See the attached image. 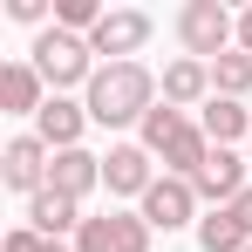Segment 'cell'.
Segmentation results:
<instances>
[{
	"label": "cell",
	"instance_id": "6",
	"mask_svg": "<svg viewBox=\"0 0 252 252\" xmlns=\"http://www.w3.org/2000/svg\"><path fill=\"white\" fill-rule=\"evenodd\" d=\"M143 218H150V232H184V225H191V232H198V218H205V198H198V191H191V177H157V184H150V191H143Z\"/></svg>",
	"mask_w": 252,
	"mask_h": 252
},
{
	"label": "cell",
	"instance_id": "7",
	"mask_svg": "<svg viewBox=\"0 0 252 252\" xmlns=\"http://www.w3.org/2000/svg\"><path fill=\"white\" fill-rule=\"evenodd\" d=\"M150 34H157V21H150L143 7H109L102 28L89 34V48H95V62H136V55L150 48Z\"/></svg>",
	"mask_w": 252,
	"mask_h": 252
},
{
	"label": "cell",
	"instance_id": "3",
	"mask_svg": "<svg viewBox=\"0 0 252 252\" xmlns=\"http://www.w3.org/2000/svg\"><path fill=\"white\" fill-rule=\"evenodd\" d=\"M28 62L41 68V82L55 89V95H75V89L95 82V48H89V34H68V28H41L34 34V48H28Z\"/></svg>",
	"mask_w": 252,
	"mask_h": 252
},
{
	"label": "cell",
	"instance_id": "17",
	"mask_svg": "<svg viewBox=\"0 0 252 252\" xmlns=\"http://www.w3.org/2000/svg\"><path fill=\"white\" fill-rule=\"evenodd\" d=\"M252 239H246V225L232 218V211H205L198 218V252H246Z\"/></svg>",
	"mask_w": 252,
	"mask_h": 252
},
{
	"label": "cell",
	"instance_id": "12",
	"mask_svg": "<svg viewBox=\"0 0 252 252\" xmlns=\"http://www.w3.org/2000/svg\"><path fill=\"white\" fill-rule=\"evenodd\" d=\"M48 191H62V198H95L102 191V150H55V164H48Z\"/></svg>",
	"mask_w": 252,
	"mask_h": 252
},
{
	"label": "cell",
	"instance_id": "9",
	"mask_svg": "<svg viewBox=\"0 0 252 252\" xmlns=\"http://www.w3.org/2000/svg\"><path fill=\"white\" fill-rule=\"evenodd\" d=\"M48 164H55V150H48L34 129H21V136H7V150H0V184L21 191V198H34V191H48Z\"/></svg>",
	"mask_w": 252,
	"mask_h": 252
},
{
	"label": "cell",
	"instance_id": "2",
	"mask_svg": "<svg viewBox=\"0 0 252 252\" xmlns=\"http://www.w3.org/2000/svg\"><path fill=\"white\" fill-rule=\"evenodd\" d=\"M136 143H143L150 157H164L170 177H198L205 157L218 150V143L205 136V123H198V116H184V109H170V102H157V109L136 123Z\"/></svg>",
	"mask_w": 252,
	"mask_h": 252
},
{
	"label": "cell",
	"instance_id": "20",
	"mask_svg": "<svg viewBox=\"0 0 252 252\" xmlns=\"http://www.w3.org/2000/svg\"><path fill=\"white\" fill-rule=\"evenodd\" d=\"M225 211H232V218L246 225V239H252V184H246V191H239V198H232V205H225Z\"/></svg>",
	"mask_w": 252,
	"mask_h": 252
},
{
	"label": "cell",
	"instance_id": "18",
	"mask_svg": "<svg viewBox=\"0 0 252 252\" xmlns=\"http://www.w3.org/2000/svg\"><path fill=\"white\" fill-rule=\"evenodd\" d=\"M211 89L232 95V102H246V89H252V55H246V48H232V55L211 62Z\"/></svg>",
	"mask_w": 252,
	"mask_h": 252
},
{
	"label": "cell",
	"instance_id": "21",
	"mask_svg": "<svg viewBox=\"0 0 252 252\" xmlns=\"http://www.w3.org/2000/svg\"><path fill=\"white\" fill-rule=\"evenodd\" d=\"M239 48H246V55H252V7H246V14H239Z\"/></svg>",
	"mask_w": 252,
	"mask_h": 252
},
{
	"label": "cell",
	"instance_id": "1",
	"mask_svg": "<svg viewBox=\"0 0 252 252\" xmlns=\"http://www.w3.org/2000/svg\"><path fill=\"white\" fill-rule=\"evenodd\" d=\"M82 102L95 129H136L164 102V89H157V68H143V62H102L95 82L82 89Z\"/></svg>",
	"mask_w": 252,
	"mask_h": 252
},
{
	"label": "cell",
	"instance_id": "22",
	"mask_svg": "<svg viewBox=\"0 0 252 252\" xmlns=\"http://www.w3.org/2000/svg\"><path fill=\"white\" fill-rule=\"evenodd\" d=\"M246 252H252V246H246Z\"/></svg>",
	"mask_w": 252,
	"mask_h": 252
},
{
	"label": "cell",
	"instance_id": "16",
	"mask_svg": "<svg viewBox=\"0 0 252 252\" xmlns=\"http://www.w3.org/2000/svg\"><path fill=\"white\" fill-rule=\"evenodd\" d=\"M21 225H34V232H48V239H75V232H82V205L62 198V191H34Z\"/></svg>",
	"mask_w": 252,
	"mask_h": 252
},
{
	"label": "cell",
	"instance_id": "15",
	"mask_svg": "<svg viewBox=\"0 0 252 252\" xmlns=\"http://www.w3.org/2000/svg\"><path fill=\"white\" fill-rule=\"evenodd\" d=\"M198 123H205V136L218 143V150L252 143V109H246V102H232V95H211L205 109H198Z\"/></svg>",
	"mask_w": 252,
	"mask_h": 252
},
{
	"label": "cell",
	"instance_id": "10",
	"mask_svg": "<svg viewBox=\"0 0 252 252\" xmlns=\"http://www.w3.org/2000/svg\"><path fill=\"white\" fill-rule=\"evenodd\" d=\"M89 102L82 95H48V109L34 116V136H41L48 150H82V136H89Z\"/></svg>",
	"mask_w": 252,
	"mask_h": 252
},
{
	"label": "cell",
	"instance_id": "19",
	"mask_svg": "<svg viewBox=\"0 0 252 252\" xmlns=\"http://www.w3.org/2000/svg\"><path fill=\"white\" fill-rule=\"evenodd\" d=\"M0 252H75V239H48L34 225H14V232L0 239Z\"/></svg>",
	"mask_w": 252,
	"mask_h": 252
},
{
	"label": "cell",
	"instance_id": "4",
	"mask_svg": "<svg viewBox=\"0 0 252 252\" xmlns=\"http://www.w3.org/2000/svg\"><path fill=\"white\" fill-rule=\"evenodd\" d=\"M177 48H184L191 62L232 55V48H239V14H232L225 0H184V7H177Z\"/></svg>",
	"mask_w": 252,
	"mask_h": 252
},
{
	"label": "cell",
	"instance_id": "14",
	"mask_svg": "<svg viewBox=\"0 0 252 252\" xmlns=\"http://www.w3.org/2000/svg\"><path fill=\"white\" fill-rule=\"evenodd\" d=\"M246 184H252V177H246V157H239V150H211V157H205V170L191 177V191H198L211 211H225L239 191H246Z\"/></svg>",
	"mask_w": 252,
	"mask_h": 252
},
{
	"label": "cell",
	"instance_id": "11",
	"mask_svg": "<svg viewBox=\"0 0 252 252\" xmlns=\"http://www.w3.org/2000/svg\"><path fill=\"white\" fill-rule=\"evenodd\" d=\"M48 95H55V89L41 82V68H34L28 55L0 62V109H7V116H41V109H48Z\"/></svg>",
	"mask_w": 252,
	"mask_h": 252
},
{
	"label": "cell",
	"instance_id": "8",
	"mask_svg": "<svg viewBox=\"0 0 252 252\" xmlns=\"http://www.w3.org/2000/svg\"><path fill=\"white\" fill-rule=\"evenodd\" d=\"M157 177H164V170H157V157H150L136 136H123V143L102 150V191H109V198H136V205H143V191H150Z\"/></svg>",
	"mask_w": 252,
	"mask_h": 252
},
{
	"label": "cell",
	"instance_id": "13",
	"mask_svg": "<svg viewBox=\"0 0 252 252\" xmlns=\"http://www.w3.org/2000/svg\"><path fill=\"white\" fill-rule=\"evenodd\" d=\"M157 89H164V102H170V109H184V116H191V109H205L211 95H218V89H211V62H191V55L164 62Z\"/></svg>",
	"mask_w": 252,
	"mask_h": 252
},
{
	"label": "cell",
	"instance_id": "5",
	"mask_svg": "<svg viewBox=\"0 0 252 252\" xmlns=\"http://www.w3.org/2000/svg\"><path fill=\"white\" fill-rule=\"evenodd\" d=\"M150 218L129 205H109V211H89L82 232H75V252H150Z\"/></svg>",
	"mask_w": 252,
	"mask_h": 252
}]
</instances>
